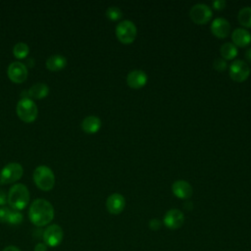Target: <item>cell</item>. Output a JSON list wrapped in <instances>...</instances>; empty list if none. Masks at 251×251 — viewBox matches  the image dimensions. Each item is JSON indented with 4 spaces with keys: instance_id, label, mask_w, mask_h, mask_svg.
I'll return each mask as SVG.
<instances>
[{
    "instance_id": "cell-24",
    "label": "cell",
    "mask_w": 251,
    "mask_h": 251,
    "mask_svg": "<svg viewBox=\"0 0 251 251\" xmlns=\"http://www.w3.org/2000/svg\"><path fill=\"white\" fill-rule=\"evenodd\" d=\"M23 222V215L20 211L17 210H11V213L9 215L8 223L11 225H19Z\"/></svg>"
},
{
    "instance_id": "cell-17",
    "label": "cell",
    "mask_w": 251,
    "mask_h": 251,
    "mask_svg": "<svg viewBox=\"0 0 251 251\" xmlns=\"http://www.w3.org/2000/svg\"><path fill=\"white\" fill-rule=\"evenodd\" d=\"M231 39L235 46L244 47L251 42V35L245 29H235L231 34Z\"/></svg>"
},
{
    "instance_id": "cell-16",
    "label": "cell",
    "mask_w": 251,
    "mask_h": 251,
    "mask_svg": "<svg viewBox=\"0 0 251 251\" xmlns=\"http://www.w3.org/2000/svg\"><path fill=\"white\" fill-rule=\"evenodd\" d=\"M101 128V120L96 116H87L82 123V129L86 134H95Z\"/></svg>"
},
{
    "instance_id": "cell-4",
    "label": "cell",
    "mask_w": 251,
    "mask_h": 251,
    "mask_svg": "<svg viewBox=\"0 0 251 251\" xmlns=\"http://www.w3.org/2000/svg\"><path fill=\"white\" fill-rule=\"evenodd\" d=\"M17 115L25 123H33L39 115L37 104L28 97L22 98L17 104Z\"/></svg>"
},
{
    "instance_id": "cell-23",
    "label": "cell",
    "mask_w": 251,
    "mask_h": 251,
    "mask_svg": "<svg viewBox=\"0 0 251 251\" xmlns=\"http://www.w3.org/2000/svg\"><path fill=\"white\" fill-rule=\"evenodd\" d=\"M106 17L112 21H117L123 17V12L119 7L111 6L106 10Z\"/></svg>"
},
{
    "instance_id": "cell-5",
    "label": "cell",
    "mask_w": 251,
    "mask_h": 251,
    "mask_svg": "<svg viewBox=\"0 0 251 251\" xmlns=\"http://www.w3.org/2000/svg\"><path fill=\"white\" fill-rule=\"evenodd\" d=\"M137 35H138L137 27L130 20L122 21L116 27V36L122 43H125V44L132 43L136 40Z\"/></svg>"
},
{
    "instance_id": "cell-10",
    "label": "cell",
    "mask_w": 251,
    "mask_h": 251,
    "mask_svg": "<svg viewBox=\"0 0 251 251\" xmlns=\"http://www.w3.org/2000/svg\"><path fill=\"white\" fill-rule=\"evenodd\" d=\"M7 75L9 79L16 84L24 83L28 78V69L22 62L16 61L12 62L7 70Z\"/></svg>"
},
{
    "instance_id": "cell-11",
    "label": "cell",
    "mask_w": 251,
    "mask_h": 251,
    "mask_svg": "<svg viewBox=\"0 0 251 251\" xmlns=\"http://www.w3.org/2000/svg\"><path fill=\"white\" fill-rule=\"evenodd\" d=\"M185 223L184 213L179 209H171L164 216V225L170 230L180 229Z\"/></svg>"
},
{
    "instance_id": "cell-8",
    "label": "cell",
    "mask_w": 251,
    "mask_h": 251,
    "mask_svg": "<svg viewBox=\"0 0 251 251\" xmlns=\"http://www.w3.org/2000/svg\"><path fill=\"white\" fill-rule=\"evenodd\" d=\"M213 13L211 8L203 3H197L191 7L189 11V16L191 20L198 25L206 24L212 17Z\"/></svg>"
},
{
    "instance_id": "cell-28",
    "label": "cell",
    "mask_w": 251,
    "mask_h": 251,
    "mask_svg": "<svg viewBox=\"0 0 251 251\" xmlns=\"http://www.w3.org/2000/svg\"><path fill=\"white\" fill-rule=\"evenodd\" d=\"M226 1L225 0H216V1L213 2V6L215 7V9L217 10H222L226 7Z\"/></svg>"
},
{
    "instance_id": "cell-7",
    "label": "cell",
    "mask_w": 251,
    "mask_h": 251,
    "mask_svg": "<svg viewBox=\"0 0 251 251\" xmlns=\"http://www.w3.org/2000/svg\"><path fill=\"white\" fill-rule=\"evenodd\" d=\"M44 243L49 247L58 246L64 237L63 229L59 225H50L44 230L42 234Z\"/></svg>"
},
{
    "instance_id": "cell-9",
    "label": "cell",
    "mask_w": 251,
    "mask_h": 251,
    "mask_svg": "<svg viewBox=\"0 0 251 251\" xmlns=\"http://www.w3.org/2000/svg\"><path fill=\"white\" fill-rule=\"evenodd\" d=\"M250 75V67L243 60H235L230 66V76L235 82H243Z\"/></svg>"
},
{
    "instance_id": "cell-29",
    "label": "cell",
    "mask_w": 251,
    "mask_h": 251,
    "mask_svg": "<svg viewBox=\"0 0 251 251\" xmlns=\"http://www.w3.org/2000/svg\"><path fill=\"white\" fill-rule=\"evenodd\" d=\"M7 198L8 195L2 189H0V206H3L7 203Z\"/></svg>"
},
{
    "instance_id": "cell-32",
    "label": "cell",
    "mask_w": 251,
    "mask_h": 251,
    "mask_svg": "<svg viewBox=\"0 0 251 251\" xmlns=\"http://www.w3.org/2000/svg\"><path fill=\"white\" fill-rule=\"evenodd\" d=\"M245 59L251 63V48H248L246 51H245Z\"/></svg>"
},
{
    "instance_id": "cell-13",
    "label": "cell",
    "mask_w": 251,
    "mask_h": 251,
    "mask_svg": "<svg viewBox=\"0 0 251 251\" xmlns=\"http://www.w3.org/2000/svg\"><path fill=\"white\" fill-rule=\"evenodd\" d=\"M211 31L214 36L220 39L227 38L230 32V23L224 18H216L211 25Z\"/></svg>"
},
{
    "instance_id": "cell-14",
    "label": "cell",
    "mask_w": 251,
    "mask_h": 251,
    "mask_svg": "<svg viewBox=\"0 0 251 251\" xmlns=\"http://www.w3.org/2000/svg\"><path fill=\"white\" fill-rule=\"evenodd\" d=\"M147 83V75L142 70H133L127 76V84L133 88H141Z\"/></svg>"
},
{
    "instance_id": "cell-22",
    "label": "cell",
    "mask_w": 251,
    "mask_h": 251,
    "mask_svg": "<svg viewBox=\"0 0 251 251\" xmlns=\"http://www.w3.org/2000/svg\"><path fill=\"white\" fill-rule=\"evenodd\" d=\"M30 53V47L27 43L24 42H18L15 44L13 48V54L18 59H24L26 58Z\"/></svg>"
},
{
    "instance_id": "cell-2",
    "label": "cell",
    "mask_w": 251,
    "mask_h": 251,
    "mask_svg": "<svg viewBox=\"0 0 251 251\" xmlns=\"http://www.w3.org/2000/svg\"><path fill=\"white\" fill-rule=\"evenodd\" d=\"M7 202L14 210L20 211L27 207L30 202V191L23 184L14 185L9 192Z\"/></svg>"
},
{
    "instance_id": "cell-20",
    "label": "cell",
    "mask_w": 251,
    "mask_h": 251,
    "mask_svg": "<svg viewBox=\"0 0 251 251\" xmlns=\"http://www.w3.org/2000/svg\"><path fill=\"white\" fill-rule=\"evenodd\" d=\"M221 54L226 60L233 59L237 55V48L231 42H226L221 46Z\"/></svg>"
},
{
    "instance_id": "cell-25",
    "label": "cell",
    "mask_w": 251,
    "mask_h": 251,
    "mask_svg": "<svg viewBox=\"0 0 251 251\" xmlns=\"http://www.w3.org/2000/svg\"><path fill=\"white\" fill-rule=\"evenodd\" d=\"M10 213H11L10 208H7V207L0 208V222H1V223H8Z\"/></svg>"
},
{
    "instance_id": "cell-6",
    "label": "cell",
    "mask_w": 251,
    "mask_h": 251,
    "mask_svg": "<svg viewBox=\"0 0 251 251\" xmlns=\"http://www.w3.org/2000/svg\"><path fill=\"white\" fill-rule=\"evenodd\" d=\"M24 174V169L19 163L7 164L0 173V184L9 185L19 181Z\"/></svg>"
},
{
    "instance_id": "cell-18",
    "label": "cell",
    "mask_w": 251,
    "mask_h": 251,
    "mask_svg": "<svg viewBox=\"0 0 251 251\" xmlns=\"http://www.w3.org/2000/svg\"><path fill=\"white\" fill-rule=\"evenodd\" d=\"M67 65V59L61 54L51 55L46 60V68L51 72H59Z\"/></svg>"
},
{
    "instance_id": "cell-31",
    "label": "cell",
    "mask_w": 251,
    "mask_h": 251,
    "mask_svg": "<svg viewBox=\"0 0 251 251\" xmlns=\"http://www.w3.org/2000/svg\"><path fill=\"white\" fill-rule=\"evenodd\" d=\"M3 251H21V249L15 245H9V246H6Z\"/></svg>"
},
{
    "instance_id": "cell-27",
    "label": "cell",
    "mask_w": 251,
    "mask_h": 251,
    "mask_svg": "<svg viewBox=\"0 0 251 251\" xmlns=\"http://www.w3.org/2000/svg\"><path fill=\"white\" fill-rule=\"evenodd\" d=\"M149 228L152 230H158L161 228V222L158 219H152L149 222Z\"/></svg>"
},
{
    "instance_id": "cell-1",
    "label": "cell",
    "mask_w": 251,
    "mask_h": 251,
    "mask_svg": "<svg viewBox=\"0 0 251 251\" xmlns=\"http://www.w3.org/2000/svg\"><path fill=\"white\" fill-rule=\"evenodd\" d=\"M29 218L37 227L42 228L47 226L54 218V208L45 199H36L30 207Z\"/></svg>"
},
{
    "instance_id": "cell-30",
    "label": "cell",
    "mask_w": 251,
    "mask_h": 251,
    "mask_svg": "<svg viewBox=\"0 0 251 251\" xmlns=\"http://www.w3.org/2000/svg\"><path fill=\"white\" fill-rule=\"evenodd\" d=\"M47 247L45 243H38L35 247V251H47Z\"/></svg>"
},
{
    "instance_id": "cell-19",
    "label": "cell",
    "mask_w": 251,
    "mask_h": 251,
    "mask_svg": "<svg viewBox=\"0 0 251 251\" xmlns=\"http://www.w3.org/2000/svg\"><path fill=\"white\" fill-rule=\"evenodd\" d=\"M49 93V87L47 84H42V83H38L34 84L29 90L28 94L30 97L34 99H42L46 97Z\"/></svg>"
},
{
    "instance_id": "cell-15",
    "label": "cell",
    "mask_w": 251,
    "mask_h": 251,
    "mask_svg": "<svg viewBox=\"0 0 251 251\" xmlns=\"http://www.w3.org/2000/svg\"><path fill=\"white\" fill-rule=\"evenodd\" d=\"M173 193L181 199H188L192 195V187L186 181H176L172 186Z\"/></svg>"
},
{
    "instance_id": "cell-26",
    "label": "cell",
    "mask_w": 251,
    "mask_h": 251,
    "mask_svg": "<svg viewBox=\"0 0 251 251\" xmlns=\"http://www.w3.org/2000/svg\"><path fill=\"white\" fill-rule=\"evenodd\" d=\"M227 62H226V60H224V59H222V58H218V59H216L215 61H214V68L217 70V71H219V72H223V71H225L226 69H227Z\"/></svg>"
},
{
    "instance_id": "cell-3",
    "label": "cell",
    "mask_w": 251,
    "mask_h": 251,
    "mask_svg": "<svg viewBox=\"0 0 251 251\" xmlns=\"http://www.w3.org/2000/svg\"><path fill=\"white\" fill-rule=\"evenodd\" d=\"M34 181L40 189L49 191L55 186V175L49 167L42 165L36 168L34 172Z\"/></svg>"
},
{
    "instance_id": "cell-12",
    "label": "cell",
    "mask_w": 251,
    "mask_h": 251,
    "mask_svg": "<svg viewBox=\"0 0 251 251\" xmlns=\"http://www.w3.org/2000/svg\"><path fill=\"white\" fill-rule=\"evenodd\" d=\"M126 206L125 197L120 193H113L108 196L106 200V208L109 213L118 215L123 212Z\"/></svg>"
},
{
    "instance_id": "cell-21",
    "label": "cell",
    "mask_w": 251,
    "mask_h": 251,
    "mask_svg": "<svg viewBox=\"0 0 251 251\" xmlns=\"http://www.w3.org/2000/svg\"><path fill=\"white\" fill-rule=\"evenodd\" d=\"M237 19L242 26L251 28V7L241 8L238 12Z\"/></svg>"
}]
</instances>
